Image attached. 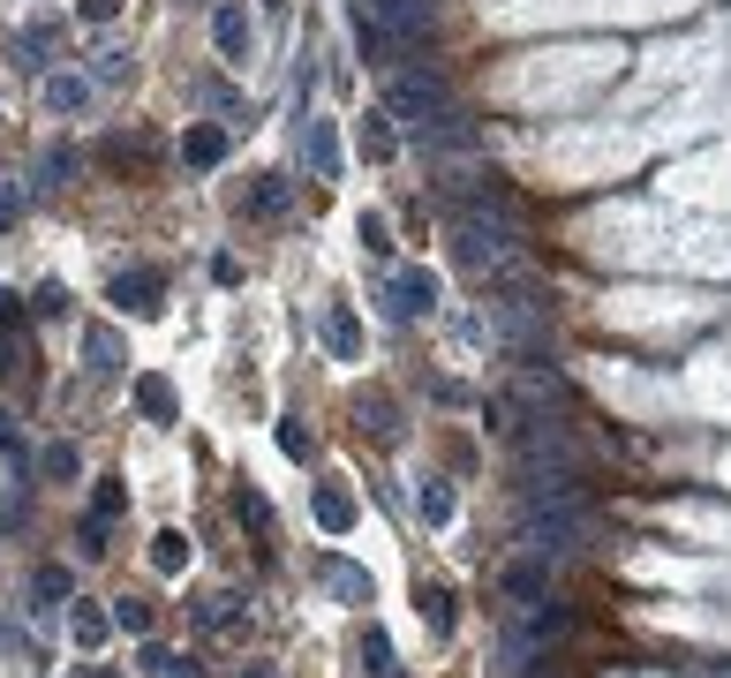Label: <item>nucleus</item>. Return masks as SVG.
Masks as SVG:
<instances>
[{
  "instance_id": "7",
  "label": "nucleus",
  "mask_w": 731,
  "mask_h": 678,
  "mask_svg": "<svg viewBox=\"0 0 731 678\" xmlns=\"http://www.w3.org/2000/svg\"><path fill=\"white\" fill-rule=\"evenodd\" d=\"M212 45H219V61H250V15H242V0H219L212 8Z\"/></svg>"
},
{
  "instance_id": "15",
  "label": "nucleus",
  "mask_w": 731,
  "mask_h": 678,
  "mask_svg": "<svg viewBox=\"0 0 731 678\" xmlns=\"http://www.w3.org/2000/svg\"><path fill=\"white\" fill-rule=\"evenodd\" d=\"M84 354H91V370H98V378H114V370H121V339L106 332V325H91V332H84Z\"/></svg>"
},
{
  "instance_id": "19",
  "label": "nucleus",
  "mask_w": 731,
  "mask_h": 678,
  "mask_svg": "<svg viewBox=\"0 0 731 678\" xmlns=\"http://www.w3.org/2000/svg\"><path fill=\"white\" fill-rule=\"evenodd\" d=\"M136 407H144L151 423H173V384L167 378H136Z\"/></svg>"
},
{
  "instance_id": "6",
  "label": "nucleus",
  "mask_w": 731,
  "mask_h": 678,
  "mask_svg": "<svg viewBox=\"0 0 731 678\" xmlns=\"http://www.w3.org/2000/svg\"><path fill=\"white\" fill-rule=\"evenodd\" d=\"M415 144H423V151H475V114H460V106H437L431 121L415 128Z\"/></svg>"
},
{
  "instance_id": "8",
  "label": "nucleus",
  "mask_w": 731,
  "mask_h": 678,
  "mask_svg": "<svg viewBox=\"0 0 731 678\" xmlns=\"http://www.w3.org/2000/svg\"><path fill=\"white\" fill-rule=\"evenodd\" d=\"M39 98H45V114H61V121H68V114H84L91 98H98V84L61 68V76H45V84H39Z\"/></svg>"
},
{
  "instance_id": "16",
  "label": "nucleus",
  "mask_w": 731,
  "mask_h": 678,
  "mask_svg": "<svg viewBox=\"0 0 731 678\" xmlns=\"http://www.w3.org/2000/svg\"><path fill=\"white\" fill-rule=\"evenodd\" d=\"M114 634H129V640L151 634V603L144 595H114Z\"/></svg>"
},
{
  "instance_id": "1",
  "label": "nucleus",
  "mask_w": 731,
  "mask_h": 678,
  "mask_svg": "<svg viewBox=\"0 0 731 678\" xmlns=\"http://www.w3.org/2000/svg\"><path fill=\"white\" fill-rule=\"evenodd\" d=\"M453 256L468 272H506L520 256V219L483 212V204H453Z\"/></svg>"
},
{
  "instance_id": "13",
  "label": "nucleus",
  "mask_w": 731,
  "mask_h": 678,
  "mask_svg": "<svg viewBox=\"0 0 731 678\" xmlns=\"http://www.w3.org/2000/svg\"><path fill=\"white\" fill-rule=\"evenodd\" d=\"M317 528H325V536H347V528H354V498H347L340 483L317 490Z\"/></svg>"
},
{
  "instance_id": "4",
  "label": "nucleus",
  "mask_w": 731,
  "mask_h": 678,
  "mask_svg": "<svg viewBox=\"0 0 731 678\" xmlns=\"http://www.w3.org/2000/svg\"><path fill=\"white\" fill-rule=\"evenodd\" d=\"M159 295H167V279H159V272H151V264H136V272H114V279H106V301H114V309H121V317H144V309H159Z\"/></svg>"
},
{
  "instance_id": "36",
  "label": "nucleus",
  "mask_w": 731,
  "mask_h": 678,
  "mask_svg": "<svg viewBox=\"0 0 731 678\" xmlns=\"http://www.w3.org/2000/svg\"><path fill=\"white\" fill-rule=\"evenodd\" d=\"M15 219H23V189H15V181H0V226H15Z\"/></svg>"
},
{
  "instance_id": "10",
  "label": "nucleus",
  "mask_w": 731,
  "mask_h": 678,
  "mask_svg": "<svg viewBox=\"0 0 731 678\" xmlns=\"http://www.w3.org/2000/svg\"><path fill=\"white\" fill-rule=\"evenodd\" d=\"M287 197H295L287 173H257V189L242 197V219H279V212H287Z\"/></svg>"
},
{
  "instance_id": "3",
  "label": "nucleus",
  "mask_w": 731,
  "mask_h": 678,
  "mask_svg": "<svg viewBox=\"0 0 731 678\" xmlns=\"http://www.w3.org/2000/svg\"><path fill=\"white\" fill-rule=\"evenodd\" d=\"M370 15L400 39V53H415V45L431 39V23H437V0H370Z\"/></svg>"
},
{
  "instance_id": "20",
  "label": "nucleus",
  "mask_w": 731,
  "mask_h": 678,
  "mask_svg": "<svg viewBox=\"0 0 731 678\" xmlns=\"http://www.w3.org/2000/svg\"><path fill=\"white\" fill-rule=\"evenodd\" d=\"M68 626H76V640H84V648H106V634H114V611H91V603H76V611H68Z\"/></svg>"
},
{
  "instance_id": "27",
  "label": "nucleus",
  "mask_w": 731,
  "mask_h": 678,
  "mask_svg": "<svg viewBox=\"0 0 731 678\" xmlns=\"http://www.w3.org/2000/svg\"><path fill=\"white\" fill-rule=\"evenodd\" d=\"M423 626L431 634H453V595L445 589H423Z\"/></svg>"
},
{
  "instance_id": "35",
  "label": "nucleus",
  "mask_w": 731,
  "mask_h": 678,
  "mask_svg": "<svg viewBox=\"0 0 731 678\" xmlns=\"http://www.w3.org/2000/svg\"><path fill=\"white\" fill-rule=\"evenodd\" d=\"M362 430H378V437H400V423H392L385 400H378V407H362Z\"/></svg>"
},
{
  "instance_id": "24",
  "label": "nucleus",
  "mask_w": 731,
  "mask_h": 678,
  "mask_svg": "<svg viewBox=\"0 0 731 678\" xmlns=\"http://www.w3.org/2000/svg\"><path fill=\"white\" fill-rule=\"evenodd\" d=\"M362 151H370L378 167H385L392 151H400V136H392V114H370V121H362Z\"/></svg>"
},
{
  "instance_id": "22",
  "label": "nucleus",
  "mask_w": 731,
  "mask_h": 678,
  "mask_svg": "<svg viewBox=\"0 0 731 678\" xmlns=\"http://www.w3.org/2000/svg\"><path fill=\"white\" fill-rule=\"evenodd\" d=\"M76 467H84V453H76V445H45V453H39V475H45V483H76Z\"/></svg>"
},
{
  "instance_id": "32",
  "label": "nucleus",
  "mask_w": 731,
  "mask_h": 678,
  "mask_svg": "<svg viewBox=\"0 0 731 678\" xmlns=\"http://www.w3.org/2000/svg\"><path fill=\"white\" fill-rule=\"evenodd\" d=\"M53 39H61V15H39V23H31V31H23L15 45H23V53H45Z\"/></svg>"
},
{
  "instance_id": "31",
  "label": "nucleus",
  "mask_w": 731,
  "mask_h": 678,
  "mask_svg": "<svg viewBox=\"0 0 731 678\" xmlns=\"http://www.w3.org/2000/svg\"><path fill=\"white\" fill-rule=\"evenodd\" d=\"M61 595H76L68 565H39V603H61Z\"/></svg>"
},
{
  "instance_id": "41",
  "label": "nucleus",
  "mask_w": 731,
  "mask_h": 678,
  "mask_svg": "<svg viewBox=\"0 0 731 678\" xmlns=\"http://www.w3.org/2000/svg\"><path fill=\"white\" fill-rule=\"evenodd\" d=\"M84 678H106V671H84Z\"/></svg>"
},
{
  "instance_id": "28",
  "label": "nucleus",
  "mask_w": 731,
  "mask_h": 678,
  "mask_svg": "<svg viewBox=\"0 0 731 678\" xmlns=\"http://www.w3.org/2000/svg\"><path fill=\"white\" fill-rule=\"evenodd\" d=\"M362 664H370V678H392V640L378 634V626L362 634Z\"/></svg>"
},
{
  "instance_id": "12",
  "label": "nucleus",
  "mask_w": 731,
  "mask_h": 678,
  "mask_svg": "<svg viewBox=\"0 0 731 678\" xmlns=\"http://www.w3.org/2000/svg\"><path fill=\"white\" fill-rule=\"evenodd\" d=\"M181 159H189V167H204V173H212L219 159H226V128L197 121V128H189V136H181Z\"/></svg>"
},
{
  "instance_id": "37",
  "label": "nucleus",
  "mask_w": 731,
  "mask_h": 678,
  "mask_svg": "<svg viewBox=\"0 0 731 678\" xmlns=\"http://www.w3.org/2000/svg\"><path fill=\"white\" fill-rule=\"evenodd\" d=\"M0 453H8V460H23V430L8 423V415H0Z\"/></svg>"
},
{
  "instance_id": "9",
  "label": "nucleus",
  "mask_w": 731,
  "mask_h": 678,
  "mask_svg": "<svg viewBox=\"0 0 731 678\" xmlns=\"http://www.w3.org/2000/svg\"><path fill=\"white\" fill-rule=\"evenodd\" d=\"M301 151H309V173H317V181H340V128L325 121V114H309V136H301Z\"/></svg>"
},
{
  "instance_id": "29",
  "label": "nucleus",
  "mask_w": 731,
  "mask_h": 678,
  "mask_svg": "<svg viewBox=\"0 0 731 678\" xmlns=\"http://www.w3.org/2000/svg\"><path fill=\"white\" fill-rule=\"evenodd\" d=\"M91 512H98V520H121V512H129V483H98Z\"/></svg>"
},
{
  "instance_id": "34",
  "label": "nucleus",
  "mask_w": 731,
  "mask_h": 678,
  "mask_svg": "<svg viewBox=\"0 0 731 678\" xmlns=\"http://www.w3.org/2000/svg\"><path fill=\"white\" fill-rule=\"evenodd\" d=\"M279 453H287V460H309V430H301V423H279Z\"/></svg>"
},
{
  "instance_id": "17",
  "label": "nucleus",
  "mask_w": 731,
  "mask_h": 678,
  "mask_svg": "<svg viewBox=\"0 0 731 678\" xmlns=\"http://www.w3.org/2000/svg\"><path fill=\"white\" fill-rule=\"evenodd\" d=\"M76 167H84V159H76L68 144H53V151L39 159V189H68V181H76Z\"/></svg>"
},
{
  "instance_id": "25",
  "label": "nucleus",
  "mask_w": 731,
  "mask_h": 678,
  "mask_svg": "<svg viewBox=\"0 0 731 678\" xmlns=\"http://www.w3.org/2000/svg\"><path fill=\"white\" fill-rule=\"evenodd\" d=\"M151 565H159V573H181V565H189V536H181V528L151 536Z\"/></svg>"
},
{
  "instance_id": "23",
  "label": "nucleus",
  "mask_w": 731,
  "mask_h": 678,
  "mask_svg": "<svg viewBox=\"0 0 731 678\" xmlns=\"http://www.w3.org/2000/svg\"><path fill=\"white\" fill-rule=\"evenodd\" d=\"M317 573H325V581H332V589H340V595H354V603H370V573H354L347 558H325Z\"/></svg>"
},
{
  "instance_id": "18",
  "label": "nucleus",
  "mask_w": 731,
  "mask_h": 678,
  "mask_svg": "<svg viewBox=\"0 0 731 678\" xmlns=\"http://www.w3.org/2000/svg\"><path fill=\"white\" fill-rule=\"evenodd\" d=\"M121 76H129V45H98V53H91V84L114 91Z\"/></svg>"
},
{
  "instance_id": "40",
  "label": "nucleus",
  "mask_w": 731,
  "mask_h": 678,
  "mask_svg": "<svg viewBox=\"0 0 731 678\" xmlns=\"http://www.w3.org/2000/svg\"><path fill=\"white\" fill-rule=\"evenodd\" d=\"M264 8H272V15H279V8H287V0H264Z\"/></svg>"
},
{
  "instance_id": "39",
  "label": "nucleus",
  "mask_w": 731,
  "mask_h": 678,
  "mask_svg": "<svg viewBox=\"0 0 731 678\" xmlns=\"http://www.w3.org/2000/svg\"><path fill=\"white\" fill-rule=\"evenodd\" d=\"M242 678H279V671H272V664H242Z\"/></svg>"
},
{
  "instance_id": "14",
  "label": "nucleus",
  "mask_w": 731,
  "mask_h": 678,
  "mask_svg": "<svg viewBox=\"0 0 731 678\" xmlns=\"http://www.w3.org/2000/svg\"><path fill=\"white\" fill-rule=\"evenodd\" d=\"M506 595H513V611H528V603H543V565H536V558H520V565H506Z\"/></svg>"
},
{
  "instance_id": "30",
  "label": "nucleus",
  "mask_w": 731,
  "mask_h": 678,
  "mask_svg": "<svg viewBox=\"0 0 731 678\" xmlns=\"http://www.w3.org/2000/svg\"><path fill=\"white\" fill-rule=\"evenodd\" d=\"M354 234H362V250H370V256H392V226H385L378 212H362V226H354Z\"/></svg>"
},
{
  "instance_id": "21",
  "label": "nucleus",
  "mask_w": 731,
  "mask_h": 678,
  "mask_svg": "<svg viewBox=\"0 0 731 678\" xmlns=\"http://www.w3.org/2000/svg\"><path fill=\"white\" fill-rule=\"evenodd\" d=\"M415 512H423V520H431V528H445V520H453V483H423V490H415Z\"/></svg>"
},
{
  "instance_id": "2",
  "label": "nucleus",
  "mask_w": 731,
  "mask_h": 678,
  "mask_svg": "<svg viewBox=\"0 0 731 678\" xmlns=\"http://www.w3.org/2000/svg\"><path fill=\"white\" fill-rule=\"evenodd\" d=\"M445 98H453V84H445L437 68H400V76L385 84V114H392L400 128H407V136H415V128L431 121Z\"/></svg>"
},
{
  "instance_id": "26",
  "label": "nucleus",
  "mask_w": 731,
  "mask_h": 678,
  "mask_svg": "<svg viewBox=\"0 0 731 678\" xmlns=\"http://www.w3.org/2000/svg\"><path fill=\"white\" fill-rule=\"evenodd\" d=\"M234 520H242V528H272V506H264V490H250V483H242V490H234Z\"/></svg>"
},
{
  "instance_id": "38",
  "label": "nucleus",
  "mask_w": 731,
  "mask_h": 678,
  "mask_svg": "<svg viewBox=\"0 0 731 678\" xmlns=\"http://www.w3.org/2000/svg\"><path fill=\"white\" fill-rule=\"evenodd\" d=\"M121 15V0H84V23H114Z\"/></svg>"
},
{
  "instance_id": "11",
  "label": "nucleus",
  "mask_w": 731,
  "mask_h": 678,
  "mask_svg": "<svg viewBox=\"0 0 731 678\" xmlns=\"http://www.w3.org/2000/svg\"><path fill=\"white\" fill-rule=\"evenodd\" d=\"M325 347H332L340 362L362 354V325H354V309H347V301H325Z\"/></svg>"
},
{
  "instance_id": "5",
  "label": "nucleus",
  "mask_w": 731,
  "mask_h": 678,
  "mask_svg": "<svg viewBox=\"0 0 731 678\" xmlns=\"http://www.w3.org/2000/svg\"><path fill=\"white\" fill-rule=\"evenodd\" d=\"M437 295H445V287H437V272L431 264H407V272H392V317H423V309H437Z\"/></svg>"
},
{
  "instance_id": "33",
  "label": "nucleus",
  "mask_w": 731,
  "mask_h": 678,
  "mask_svg": "<svg viewBox=\"0 0 731 678\" xmlns=\"http://www.w3.org/2000/svg\"><path fill=\"white\" fill-rule=\"evenodd\" d=\"M106 528H114V520H98V512H91L84 528H76V543H84V558H106Z\"/></svg>"
}]
</instances>
